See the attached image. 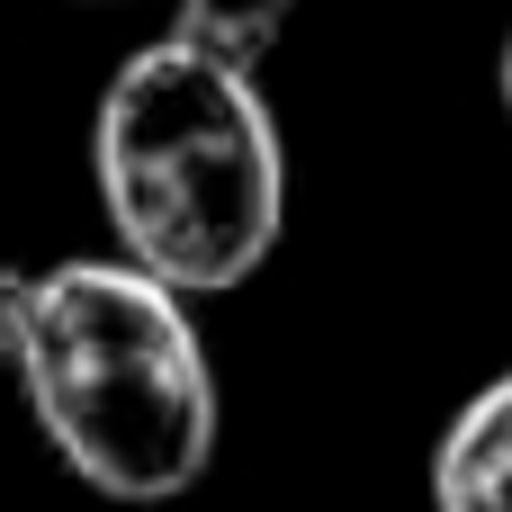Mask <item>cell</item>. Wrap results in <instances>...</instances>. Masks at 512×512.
Masks as SVG:
<instances>
[{"instance_id":"cell-3","label":"cell","mask_w":512,"mask_h":512,"mask_svg":"<svg viewBox=\"0 0 512 512\" xmlns=\"http://www.w3.org/2000/svg\"><path fill=\"white\" fill-rule=\"evenodd\" d=\"M432 512H512V369L486 378L432 441Z\"/></svg>"},{"instance_id":"cell-6","label":"cell","mask_w":512,"mask_h":512,"mask_svg":"<svg viewBox=\"0 0 512 512\" xmlns=\"http://www.w3.org/2000/svg\"><path fill=\"white\" fill-rule=\"evenodd\" d=\"M495 90H504V117H512V36H504V63H495Z\"/></svg>"},{"instance_id":"cell-5","label":"cell","mask_w":512,"mask_h":512,"mask_svg":"<svg viewBox=\"0 0 512 512\" xmlns=\"http://www.w3.org/2000/svg\"><path fill=\"white\" fill-rule=\"evenodd\" d=\"M27 297H36V270H9V261H0V360H9L18 333H27Z\"/></svg>"},{"instance_id":"cell-2","label":"cell","mask_w":512,"mask_h":512,"mask_svg":"<svg viewBox=\"0 0 512 512\" xmlns=\"http://www.w3.org/2000/svg\"><path fill=\"white\" fill-rule=\"evenodd\" d=\"M9 369L45 450L126 512L180 504L216 459V369L189 297L126 252L36 270Z\"/></svg>"},{"instance_id":"cell-7","label":"cell","mask_w":512,"mask_h":512,"mask_svg":"<svg viewBox=\"0 0 512 512\" xmlns=\"http://www.w3.org/2000/svg\"><path fill=\"white\" fill-rule=\"evenodd\" d=\"M153 512H162V504H153Z\"/></svg>"},{"instance_id":"cell-1","label":"cell","mask_w":512,"mask_h":512,"mask_svg":"<svg viewBox=\"0 0 512 512\" xmlns=\"http://www.w3.org/2000/svg\"><path fill=\"white\" fill-rule=\"evenodd\" d=\"M99 216L180 297H234L288 225V153L252 72L162 36L135 45L90 117Z\"/></svg>"},{"instance_id":"cell-4","label":"cell","mask_w":512,"mask_h":512,"mask_svg":"<svg viewBox=\"0 0 512 512\" xmlns=\"http://www.w3.org/2000/svg\"><path fill=\"white\" fill-rule=\"evenodd\" d=\"M288 18H297V0H180L171 36L216 54V63H234V72H261L270 45L288 36Z\"/></svg>"}]
</instances>
